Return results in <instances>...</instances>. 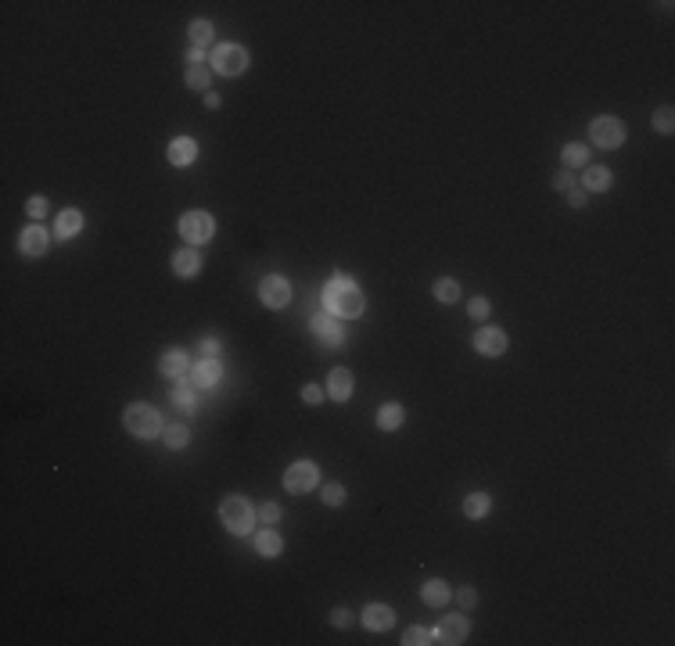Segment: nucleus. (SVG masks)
I'll use <instances>...</instances> for the list:
<instances>
[{
	"label": "nucleus",
	"instance_id": "1",
	"mask_svg": "<svg viewBox=\"0 0 675 646\" xmlns=\"http://www.w3.org/2000/svg\"><path fill=\"white\" fill-rule=\"evenodd\" d=\"M363 305H367V298H363V291H359L349 277H334V280L323 288V309H327L330 316L352 319V316L363 312Z\"/></svg>",
	"mask_w": 675,
	"mask_h": 646
},
{
	"label": "nucleus",
	"instance_id": "2",
	"mask_svg": "<svg viewBox=\"0 0 675 646\" xmlns=\"http://www.w3.org/2000/svg\"><path fill=\"white\" fill-rule=\"evenodd\" d=\"M123 424H126V431H130L133 438H155L158 431H162V416H158V409L147 406V402H130L126 413H123Z\"/></svg>",
	"mask_w": 675,
	"mask_h": 646
},
{
	"label": "nucleus",
	"instance_id": "3",
	"mask_svg": "<svg viewBox=\"0 0 675 646\" xmlns=\"http://www.w3.org/2000/svg\"><path fill=\"white\" fill-rule=\"evenodd\" d=\"M219 521L227 524L230 535H248L252 524H255V510H252L248 499L230 496V499H223V506H219Z\"/></svg>",
	"mask_w": 675,
	"mask_h": 646
},
{
	"label": "nucleus",
	"instance_id": "4",
	"mask_svg": "<svg viewBox=\"0 0 675 646\" xmlns=\"http://www.w3.org/2000/svg\"><path fill=\"white\" fill-rule=\"evenodd\" d=\"M589 140L596 147H622L625 144V123L622 119H614V115H600L589 123Z\"/></svg>",
	"mask_w": 675,
	"mask_h": 646
},
{
	"label": "nucleus",
	"instance_id": "5",
	"mask_svg": "<svg viewBox=\"0 0 675 646\" xmlns=\"http://www.w3.org/2000/svg\"><path fill=\"white\" fill-rule=\"evenodd\" d=\"M320 484V467L313 463V460H299V463H291L288 470H284V489L288 492H313Z\"/></svg>",
	"mask_w": 675,
	"mask_h": 646
},
{
	"label": "nucleus",
	"instance_id": "6",
	"mask_svg": "<svg viewBox=\"0 0 675 646\" xmlns=\"http://www.w3.org/2000/svg\"><path fill=\"white\" fill-rule=\"evenodd\" d=\"M248 65V50L238 47V43H223L212 50V69L223 72V76H241Z\"/></svg>",
	"mask_w": 675,
	"mask_h": 646
},
{
	"label": "nucleus",
	"instance_id": "7",
	"mask_svg": "<svg viewBox=\"0 0 675 646\" xmlns=\"http://www.w3.org/2000/svg\"><path fill=\"white\" fill-rule=\"evenodd\" d=\"M180 237L187 241V244H205V241H212V215L208 212H187V215H180Z\"/></svg>",
	"mask_w": 675,
	"mask_h": 646
},
{
	"label": "nucleus",
	"instance_id": "8",
	"mask_svg": "<svg viewBox=\"0 0 675 646\" xmlns=\"http://www.w3.org/2000/svg\"><path fill=\"white\" fill-rule=\"evenodd\" d=\"M259 298H262L266 309H284V305L291 302V284H288L284 277L269 273V277H262V284H259Z\"/></svg>",
	"mask_w": 675,
	"mask_h": 646
},
{
	"label": "nucleus",
	"instance_id": "9",
	"mask_svg": "<svg viewBox=\"0 0 675 646\" xmlns=\"http://www.w3.org/2000/svg\"><path fill=\"white\" fill-rule=\"evenodd\" d=\"M435 635H438V642H445V646H457V642L467 639V621H464L460 614H445V618L438 621Z\"/></svg>",
	"mask_w": 675,
	"mask_h": 646
},
{
	"label": "nucleus",
	"instance_id": "10",
	"mask_svg": "<svg viewBox=\"0 0 675 646\" xmlns=\"http://www.w3.org/2000/svg\"><path fill=\"white\" fill-rule=\"evenodd\" d=\"M327 395L334 402H349V395H352V373L345 366H334L327 373Z\"/></svg>",
	"mask_w": 675,
	"mask_h": 646
},
{
	"label": "nucleus",
	"instance_id": "11",
	"mask_svg": "<svg viewBox=\"0 0 675 646\" xmlns=\"http://www.w3.org/2000/svg\"><path fill=\"white\" fill-rule=\"evenodd\" d=\"M47 244H50V234H47L43 227H29V230H22V237H18V251L29 255V259H40V255L47 251Z\"/></svg>",
	"mask_w": 675,
	"mask_h": 646
},
{
	"label": "nucleus",
	"instance_id": "12",
	"mask_svg": "<svg viewBox=\"0 0 675 646\" xmlns=\"http://www.w3.org/2000/svg\"><path fill=\"white\" fill-rule=\"evenodd\" d=\"M474 348H478L481 356H503V352H506V334H503L499 327H481V331L474 334Z\"/></svg>",
	"mask_w": 675,
	"mask_h": 646
},
{
	"label": "nucleus",
	"instance_id": "13",
	"mask_svg": "<svg viewBox=\"0 0 675 646\" xmlns=\"http://www.w3.org/2000/svg\"><path fill=\"white\" fill-rule=\"evenodd\" d=\"M79 230H83V215H79V208H65L58 220H54V237H58V241L79 237Z\"/></svg>",
	"mask_w": 675,
	"mask_h": 646
},
{
	"label": "nucleus",
	"instance_id": "14",
	"mask_svg": "<svg viewBox=\"0 0 675 646\" xmlns=\"http://www.w3.org/2000/svg\"><path fill=\"white\" fill-rule=\"evenodd\" d=\"M363 625L374 628V632H384V628L396 625V611L384 607V604H370V607L363 611Z\"/></svg>",
	"mask_w": 675,
	"mask_h": 646
},
{
	"label": "nucleus",
	"instance_id": "15",
	"mask_svg": "<svg viewBox=\"0 0 675 646\" xmlns=\"http://www.w3.org/2000/svg\"><path fill=\"white\" fill-rule=\"evenodd\" d=\"M158 370H162L165 377H184V373L191 370V363H187V352H180V348H169V352H162V359H158Z\"/></svg>",
	"mask_w": 675,
	"mask_h": 646
},
{
	"label": "nucleus",
	"instance_id": "16",
	"mask_svg": "<svg viewBox=\"0 0 675 646\" xmlns=\"http://www.w3.org/2000/svg\"><path fill=\"white\" fill-rule=\"evenodd\" d=\"M173 269H177V277H198L201 273V255L194 248H180L173 255Z\"/></svg>",
	"mask_w": 675,
	"mask_h": 646
},
{
	"label": "nucleus",
	"instance_id": "17",
	"mask_svg": "<svg viewBox=\"0 0 675 646\" xmlns=\"http://www.w3.org/2000/svg\"><path fill=\"white\" fill-rule=\"evenodd\" d=\"M194 158H198V144L191 137H177L169 144V162H173V166H191Z\"/></svg>",
	"mask_w": 675,
	"mask_h": 646
},
{
	"label": "nucleus",
	"instance_id": "18",
	"mask_svg": "<svg viewBox=\"0 0 675 646\" xmlns=\"http://www.w3.org/2000/svg\"><path fill=\"white\" fill-rule=\"evenodd\" d=\"M582 191H586V194H603V191H610V169L589 166L586 176H582Z\"/></svg>",
	"mask_w": 675,
	"mask_h": 646
},
{
	"label": "nucleus",
	"instance_id": "19",
	"mask_svg": "<svg viewBox=\"0 0 675 646\" xmlns=\"http://www.w3.org/2000/svg\"><path fill=\"white\" fill-rule=\"evenodd\" d=\"M313 334H316L323 345H342V341H345V331H342V327H338V323H334V316H323V319H316V323H313Z\"/></svg>",
	"mask_w": 675,
	"mask_h": 646
},
{
	"label": "nucleus",
	"instance_id": "20",
	"mask_svg": "<svg viewBox=\"0 0 675 646\" xmlns=\"http://www.w3.org/2000/svg\"><path fill=\"white\" fill-rule=\"evenodd\" d=\"M194 381H198L201 388H212L216 381H223V366H219L216 359H201V363L194 366Z\"/></svg>",
	"mask_w": 675,
	"mask_h": 646
},
{
	"label": "nucleus",
	"instance_id": "21",
	"mask_svg": "<svg viewBox=\"0 0 675 646\" xmlns=\"http://www.w3.org/2000/svg\"><path fill=\"white\" fill-rule=\"evenodd\" d=\"M255 550L262 553V557H280V553H284V538H280L277 531H259L255 535Z\"/></svg>",
	"mask_w": 675,
	"mask_h": 646
},
{
	"label": "nucleus",
	"instance_id": "22",
	"mask_svg": "<svg viewBox=\"0 0 675 646\" xmlns=\"http://www.w3.org/2000/svg\"><path fill=\"white\" fill-rule=\"evenodd\" d=\"M403 416H406V413H403L399 402H384V406L377 409V427H381V431H396V427L403 424Z\"/></svg>",
	"mask_w": 675,
	"mask_h": 646
},
{
	"label": "nucleus",
	"instance_id": "23",
	"mask_svg": "<svg viewBox=\"0 0 675 646\" xmlns=\"http://www.w3.org/2000/svg\"><path fill=\"white\" fill-rule=\"evenodd\" d=\"M420 596H424V604H431V607H445V604H449V585L438 582V578H431V582H424Z\"/></svg>",
	"mask_w": 675,
	"mask_h": 646
},
{
	"label": "nucleus",
	"instance_id": "24",
	"mask_svg": "<svg viewBox=\"0 0 675 646\" xmlns=\"http://www.w3.org/2000/svg\"><path fill=\"white\" fill-rule=\"evenodd\" d=\"M489 510H492V499H489L485 492H471V496L464 499V514H467L471 521H481V517H489Z\"/></svg>",
	"mask_w": 675,
	"mask_h": 646
},
{
	"label": "nucleus",
	"instance_id": "25",
	"mask_svg": "<svg viewBox=\"0 0 675 646\" xmlns=\"http://www.w3.org/2000/svg\"><path fill=\"white\" fill-rule=\"evenodd\" d=\"M435 298H438L442 305H453V302L460 298V284H457L453 277H442V280H435Z\"/></svg>",
	"mask_w": 675,
	"mask_h": 646
},
{
	"label": "nucleus",
	"instance_id": "26",
	"mask_svg": "<svg viewBox=\"0 0 675 646\" xmlns=\"http://www.w3.org/2000/svg\"><path fill=\"white\" fill-rule=\"evenodd\" d=\"M187 36H191V47H205V43H212V22H205V18H194L191 22V29H187Z\"/></svg>",
	"mask_w": 675,
	"mask_h": 646
},
{
	"label": "nucleus",
	"instance_id": "27",
	"mask_svg": "<svg viewBox=\"0 0 675 646\" xmlns=\"http://www.w3.org/2000/svg\"><path fill=\"white\" fill-rule=\"evenodd\" d=\"M187 442H191V431L184 424H169L165 427V446L169 449H187Z\"/></svg>",
	"mask_w": 675,
	"mask_h": 646
},
{
	"label": "nucleus",
	"instance_id": "28",
	"mask_svg": "<svg viewBox=\"0 0 675 646\" xmlns=\"http://www.w3.org/2000/svg\"><path fill=\"white\" fill-rule=\"evenodd\" d=\"M564 166H568V169L589 166V147H586V144H568V147H564Z\"/></svg>",
	"mask_w": 675,
	"mask_h": 646
},
{
	"label": "nucleus",
	"instance_id": "29",
	"mask_svg": "<svg viewBox=\"0 0 675 646\" xmlns=\"http://www.w3.org/2000/svg\"><path fill=\"white\" fill-rule=\"evenodd\" d=\"M208 79H212V72H208L205 65H187V76H184V83H187L191 90H208Z\"/></svg>",
	"mask_w": 675,
	"mask_h": 646
},
{
	"label": "nucleus",
	"instance_id": "30",
	"mask_svg": "<svg viewBox=\"0 0 675 646\" xmlns=\"http://www.w3.org/2000/svg\"><path fill=\"white\" fill-rule=\"evenodd\" d=\"M671 119H675V112H671L668 104H661L657 112H654V130H657V133H671V130H675Z\"/></svg>",
	"mask_w": 675,
	"mask_h": 646
},
{
	"label": "nucleus",
	"instance_id": "31",
	"mask_svg": "<svg viewBox=\"0 0 675 646\" xmlns=\"http://www.w3.org/2000/svg\"><path fill=\"white\" fill-rule=\"evenodd\" d=\"M173 402H177V409H184V413H194V409H198V402H194V392H191V388H184V385L173 392Z\"/></svg>",
	"mask_w": 675,
	"mask_h": 646
},
{
	"label": "nucleus",
	"instance_id": "32",
	"mask_svg": "<svg viewBox=\"0 0 675 646\" xmlns=\"http://www.w3.org/2000/svg\"><path fill=\"white\" fill-rule=\"evenodd\" d=\"M323 503H327V506H342V503H345V489H342L338 481L323 484Z\"/></svg>",
	"mask_w": 675,
	"mask_h": 646
},
{
	"label": "nucleus",
	"instance_id": "33",
	"mask_svg": "<svg viewBox=\"0 0 675 646\" xmlns=\"http://www.w3.org/2000/svg\"><path fill=\"white\" fill-rule=\"evenodd\" d=\"M403 642H406V646H424V642H431V632L420 628V625H413V628H406Z\"/></svg>",
	"mask_w": 675,
	"mask_h": 646
},
{
	"label": "nucleus",
	"instance_id": "34",
	"mask_svg": "<svg viewBox=\"0 0 675 646\" xmlns=\"http://www.w3.org/2000/svg\"><path fill=\"white\" fill-rule=\"evenodd\" d=\"M553 191H560V194H571V191H575V176H571V169H560V173L553 176Z\"/></svg>",
	"mask_w": 675,
	"mask_h": 646
},
{
	"label": "nucleus",
	"instance_id": "35",
	"mask_svg": "<svg viewBox=\"0 0 675 646\" xmlns=\"http://www.w3.org/2000/svg\"><path fill=\"white\" fill-rule=\"evenodd\" d=\"M467 312H471V319H489L492 305H489L485 298H471V302H467Z\"/></svg>",
	"mask_w": 675,
	"mask_h": 646
},
{
	"label": "nucleus",
	"instance_id": "36",
	"mask_svg": "<svg viewBox=\"0 0 675 646\" xmlns=\"http://www.w3.org/2000/svg\"><path fill=\"white\" fill-rule=\"evenodd\" d=\"M255 517H259L262 524H277V521H280V506H277V503H262V506L255 510Z\"/></svg>",
	"mask_w": 675,
	"mask_h": 646
},
{
	"label": "nucleus",
	"instance_id": "37",
	"mask_svg": "<svg viewBox=\"0 0 675 646\" xmlns=\"http://www.w3.org/2000/svg\"><path fill=\"white\" fill-rule=\"evenodd\" d=\"M26 212L33 215V220H43V215L50 212V208H47V198H40V194H36V198H29V201H26Z\"/></svg>",
	"mask_w": 675,
	"mask_h": 646
},
{
	"label": "nucleus",
	"instance_id": "38",
	"mask_svg": "<svg viewBox=\"0 0 675 646\" xmlns=\"http://www.w3.org/2000/svg\"><path fill=\"white\" fill-rule=\"evenodd\" d=\"M330 625H334V628H349V625H352V614H349L345 607H334V611H330Z\"/></svg>",
	"mask_w": 675,
	"mask_h": 646
},
{
	"label": "nucleus",
	"instance_id": "39",
	"mask_svg": "<svg viewBox=\"0 0 675 646\" xmlns=\"http://www.w3.org/2000/svg\"><path fill=\"white\" fill-rule=\"evenodd\" d=\"M457 600H460L464 611H471V607L478 604V592H474V589H460V592H457Z\"/></svg>",
	"mask_w": 675,
	"mask_h": 646
},
{
	"label": "nucleus",
	"instance_id": "40",
	"mask_svg": "<svg viewBox=\"0 0 675 646\" xmlns=\"http://www.w3.org/2000/svg\"><path fill=\"white\" fill-rule=\"evenodd\" d=\"M320 399H323V392H320L316 385H306V388H302V402H309V406H316Z\"/></svg>",
	"mask_w": 675,
	"mask_h": 646
},
{
	"label": "nucleus",
	"instance_id": "41",
	"mask_svg": "<svg viewBox=\"0 0 675 646\" xmlns=\"http://www.w3.org/2000/svg\"><path fill=\"white\" fill-rule=\"evenodd\" d=\"M201 352H205V356L212 359V356L219 352V341H216V338H205V341H201Z\"/></svg>",
	"mask_w": 675,
	"mask_h": 646
},
{
	"label": "nucleus",
	"instance_id": "42",
	"mask_svg": "<svg viewBox=\"0 0 675 646\" xmlns=\"http://www.w3.org/2000/svg\"><path fill=\"white\" fill-rule=\"evenodd\" d=\"M568 201H571L575 208H582V205H586V191H579V187H575V191L568 194Z\"/></svg>",
	"mask_w": 675,
	"mask_h": 646
},
{
	"label": "nucleus",
	"instance_id": "43",
	"mask_svg": "<svg viewBox=\"0 0 675 646\" xmlns=\"http://www.w3.org/2000/svg\"><path fill=\"white\" fill-rule=\"evenodd\" d=\"M187 65H201V50H198V47L187 50Z\"/></svg>",
	"mask_w": 675,
	"mask_h": 646
},
{
	"label": "nucleus",
	"instance_id": "44",
	"mask_svg": "<svg viewBox=\"0 0 675 646\" xmlns=\"http://www.w3.org/2000/svg\"><path fill=\"white\" fill-rule=\"evenodd\" d=\"M205 108H219V94H205Z\"/></svg>",
	"mask_w": 675,
	"mask_h": 646
}]
</instances>
